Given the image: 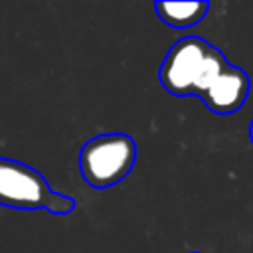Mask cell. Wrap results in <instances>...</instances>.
<instances>
[{
  "instance_id": "obj_1",
  "label": "cell",
  "mask_w": 253,
  "mask_h": 253,
  "mask_svg": "<svg viewBox=\"0 0 253 253\" xmlns=\"http://www.w3.org/2000/svg\"><path fill=\"white\" fill-rule=\"evenodd\" d=\"M223 53L202 38H184L166 53L160 67V83L176 97L202 95L227 67Z\"/></svg>"
},
{
  "instance_id": "obj_2",
  "label": "cell",
  "mask_w": 253,
  "mask_h": 253,
  "mask_svg": "<svg viewBox=\"0 0 253 253\" xmlns=\"http://www.w3.org/2000/svg\"><path fill=\"white\" fill-rule=\"evenodd\" d=\"M0 206L69 213L75 202L67 196L51 192L49 184L38 170L8 158H0Z\"/></svg>"
},
{
  "instance_id": "obj_3",
  "label": "cell",
  "mask_w": 253,
  "mask_h": 253,
  "mask_svg": "<svg viewBox=\"0 0 253 253\" xmlns=\"http://www.w3.org/2000/svg\"><path fill=\"white\" fill-rule=\"evenodd\" d=\"M136 144L128 134H99L85 142L79 166L85 182L93 188H109L121 182L132 168Z\"/></svg>"
},
{
  "instance_id": "obj_4",
  "label": "cell",
  "mask_w": 253,
  "mask_h": 253,
  "mask_svg": "<svg viewBox=\"0 0 253 253\" xmlns=\"http://www.w3.org/2000/svg\"><path fill=\"white\" fill-rule=\"evenodd\" d=\"M249 93V77L243 69L235 65H227L221 75L211 83V87L202 95V101L210 111L217 115L235 113Z\"/></svg>"
},
{
  "instance_id": "obj_5",
  "label": "cell",
  "mask_w": 253,
  "mask_h": 253,
  "mask_svg": "<svg viewBox=\"0 0 253 253\" xmlns=\"http://www.w3.org/2000/svg\"><path fill=\"white\" fill-rule=\"evenodd\" d=\"M158 16L162 22H166L172 28H188L198 24L210 4L208 2H156L154 4Z\"/></svg>"
},
{
  "instance_id": "obj_6",
  "label": "cell",
  "mask_w": 253,
  "mask_h": 253,
  "mask_svg": "<svg viewBox=\"0 0 253 253\" xmlns=\"http://www.w3.org/2000/svg\"><path fill=\"white\" fill-rule=\"evenodd\" d=\"M249 134H251V140H253V121H251V126H249Z\"/></svg>"
}]
</instances>
